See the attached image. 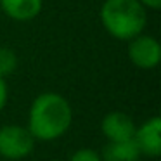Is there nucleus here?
<instances>
[{"mask_svg": "<svg viewBox=\"0 0 161 161\" xmlns=\"http://www.w3.org/2000/svg\"><path fill=\"white\" fill-rule=\"evenodd\" d=\"M128 59L140 69H153L161 61V45L151 35H137L128 40Z\"/></svg>", "mask_w": 161, "mask_h": 161, "instance_id": "obj_4", "label": "nucleus"}, {"mask_svg": "<svg viewBox=\"0 0 161 161\" xmlns=\"http://www.w3.org/2000/svg\"><path fill=\"white\" fill-rule=\"evenodd\" d=\"M50 161H61V159H50Z\"/></svg>", "mask_w": 161, "mask_h": 161, "instance_id": "obj_13", "label": "nucleus"}, {"mask_svg": "<svg viewBox=\"0 0 161 161\" xmlns=\"http://www.w3.org/2000/svg\"><path fill=\"white\" fill-rule=\"evenodd\" d=\"M99 16L106 31L125 42L140 35L147 25L146 7L139 0H106Z\"/></svg>", "mask_w": 161, "mask_h": 161, "instance_id": "obj_2", "label": "nucleus"}, {"mask_svg": "<svg viewBox=\"0 0 161 161\" xmlns=\"http://www.w3.org/2000/svg\"><path fill=\"white\" fill-rule=\"evenodd\" d=\"M69 161H102V158L97 151L90 149V147H81L71 154Z\"/></svg>", "mask_w": 161, "mask_h": 161, "instance_id": "obj_10", "label": "nucleus"}, {"mask_svg": "<svg viewBox=\"0 0 161 161\" xmlns=\"http://www.w3.org/2000/svg\"><path fill=\"white\" fill-rule=\"evenodd\" d=\"M139 2L146 9H159L161 7V0H139Z\"/></svg>", "mask_w": 161, "mask_h": 161, "instance_id": "obj_12", "label": "nucleus"}, {"mask_svg": "<svg viewBox=\"0 0 161 161\" xmlns=\"http://www.w3.org/2000/svg\"><path fill=\"white\" fill-rule=\"evenodd\" d=\"M7 97H9V88H7V83H5V78L0 76V111L5 108L7 104Z\"/></svg>", "mask_w": 161, "mask_h": 161, "instance_id": "obj_11", "label": "nucleus"}, {"mask_svg": "<svg viewBox=\"0 0 161 161\" xmlns=\"http://www.w3.org/2000/svg\"><path fill=\"white\" fill-rule=\"evenodd\" d=\"M142 156L137 147V144L132 140H119V142H108L102 149V161H139Z\"/></svg>", "mask_w": 161, "mask_h": 161, "instance_id": "obj_8", "label": "nucleus"}, {"mask_svg": "<svg viewBox=\"0 0 161 161\" xmlns=\"http://www.w3.org/2000/svg\"><path fill=\"white\" fill-rule=\"evenodd\" d=\"M18 68V56L12 49L2 47L0 49V76L5 78L9 75H12Z\"/></svg>", "mask_w": 161, "mask_h": 161, "instance_id": "obj_9", "label": "nucleus"}, {"mask_svg": "<svg viewBox=\"0 0 161 161\" xmlns=\"http://www.w3.org/2000/svg\"><path fill=\"white\" fill-rule=\"evenodd\" d=\"M133 142L137 144L140 154L149 158L161 156V118L153 116L135 128Z\"/></svg>", "mask_w": 161, "mask_h": 161, "instance_id": "obj_5", "label": "nucleus"}, {"mask_svg": "<svg viewBox=\"0 0 161 161\" xmlns=\"http://www.w3.org/2000/svg\"><path fill=\"white\" fill-rule=\"evenodd\" d=\"M73 121V111L64 95L43 92L31 102L28 114V130L35 140L49 142L63 137Z\"/></svg>", "mask_w": 161, "mask_h": 161, "instance_id": "obj_1", "label": "nucleus"}, {"mask_svg": "<svg viewBox=\"0 0 161 161\" xmlns=\"http://www.w3.org/2000/svg\"><path fill=\"white\" fill-rule=\"evenodd\" d=\"M35 147V137L28 126L5 125L0 128V156L5 159H23Z\"/></svg>", "mask_w": 161, "mask_h": 161, "instance_id": "obj_3", "label": "nucleus"}, {"mask_svg": "<svg viewBox=\"0 0 161 161\" xmlns=\"http://www.w3.org/2000/svg\"><path fill=\"white\" fill-rule=\"evenodd\" d=\"M43 0H0V7L14 21H30L40 14Z\"/></svg>", "mask_w": 161, "mask_h": 161, "instance_id": "obj_7", "label": "nucleus"}, {"mask_svg": "<svg viewBox=\"0 0 161 161\" xmlns=\"http://www.w3.org/2000/svg\"><path fill=\"white\" fill-rule=\"evenodd\" d=\"M135 123L126 113L111 111L102 118L101 130L108 142H119V140H132L135 133Z\"/></svg>", "mask_w": 161, "mask_h": 161, "instance_id": "obj_6", "label": "nucleus"}]
</instances>
